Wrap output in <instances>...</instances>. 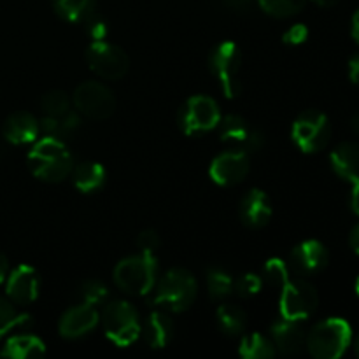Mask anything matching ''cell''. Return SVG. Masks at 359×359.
<instances>
[{
	"instance_id": "12",
	"label": "cell",
	"mask_w": 359,
	"mask_h": 359,
	"mask_svg": "<svg viewBox=\"0 0 359 359\" xmlns=\"http://www.w3.org/2000/svg\"><path fill=\"white\" fill-rule=\"evenodd\" d=\"M221 142L233 149H242L248 154L256 153L265 146V133L249 125L242 116L228 114L219 119L217 125Z\"/></svg>"
},
{
	"instance_id": "4",
	"label": "cell",
	"mask_w": 359,
	"mask_h": 359,
	"mask_svg": "<svg viewBox=\"0 0 359 359\" xmlns=\"http://www.w3.org/2000/svg\"><path fill=\"white\" fill-rule=\"evenodd\" d=\"M353 340L349 323L340 318H330L312 326L307 332L305 347L318 359H337L344 356Z\"/></svg>"
},
{
	"instance_id": "45",
	"label": "cell",
	"mask_w": 359,
	"mask_h": 359,
	"mask_svg": "<svg viewBox=\"0 0 359 359\" xmlns=\"http://www.w3.org/2000/svg\"><path fill=\"white\" fill-rule=\"evenodd\" d=\"M351 128H353V132L359 135V112L358 114L353 116V119H351Z\"/></svg>"
},
{
	"instance_id": "15",
	"label": "cell",
	"mask_w": 359,
	"mask_h": 359,
	"mask_svg": "<svg viewBox=\"0 0 359 359\" xmlns=\"http://www.w3.org/2000/svg\"><path fill=\"white\" fill-rule=\"evenodd\" d=\"M98 323H100V312H98V309L81 302V304L74 305L69 311L63 312L58 323V332L63 339L76 340L93 332L98 326Z\"/></svg>"
},
{
	"instance_id": "10",
	"label": "cell",
	"mask_w": 359,
	"mask_h": 359,
	"mask_svg": "<svg viewBox=\"0 0 359 359\" xmlns=\"http://www.w3.org/2000/svg\"><path fill=\"white\" fill-rule=\"evenodd\" d=\"M221 119L219 105L214 98L196 95L186 100L179 112V126L186 135H202L217 128Z\"/></svg>"
},
{
	"instance_id": "21",
	"label": "cell",
	"mask_w": 359,
	"mask_h": 359,
	"mask_svg": "<svg viewBox=\"0 0 359 359\" xmlns=\"http://www.w3.org/2000/svg\"><path fill=\"white\" fill-rule=\"evenodd\" d=\"M332 167L339 177L346 179L351 184L359 182V144H339L332 153Z\"/></svg>"
},
{
	"instance_id": "14",
	"label": "cell",
	"mask_w": 359,
	"mask_h": 359,
	"mask_svg": "<svg viewBox=\"0 0 359 359\" xmlns=\"http://www.w3.org/2000/svg\"><path fill=\"white\" fill-rule=\"evenodd\" d=\"M41 293V277L34 266L20 265L7 273L6 297L16 305L34 304Z\"/></svg>"
},
{
	"instance_id": "41",
	"label": "cell",
	"mask_w": 359,
	"mask_h": 359,
	"mask_svg": "<svg viewBox=\"0 0 359 359\" xmlns=\"http://www.w3.org/2000/svg\"><path fill=\"white\" fill-rule=\"evenodd\" d=\"M349 244H351V249H353L356 255H359V224L356 228H354L353 231H351V237H349Z\"/></svg>"
},
{
	"instance_id": "36",
	"label": "cell",
	"mask_w": 359,
	"mask_h": 359,
	"mask_svg": "<svg viewBox=\"0 0 359 359\" xmlns=\"http://www.w3.org/2000/svg\"><path fill=\"white\" fill-rule=\"evenodd\" d=\"M161 244L160 235L154 230H144L140 231L137 237V245H139L140 252H147V255H154Z\"/></svg>"
},
{
	"instance_id": "44",
	"label": "cell",
	"mask_w": 359,
	"mask_h": 359,
	"mask_svg": "<svg viewBox=\"0 0 359 359\" xmlns=\"http://www.w3.org/2000/svg\"><path fill=\"white\" fill-rule=\"evenodd\" d=\"M314 4H318L319 7H333L339 0H312Z\"/></svg>"
},
{
	"instance_id": "18",
	"label": "cell",
	"mask_w": 359,
	"mask_h": 359,
	"mask_svg": "<svg viewBox=\"0 0 359 359\" xmlns=\"http://www.w3.org/2000/svg\"><path fill=\"white\" fill-rule=\"evenodd\" d=\"M238 214H241V221L245 226L252 228V230H259V228L266 226L272 219V202H270L269 195L265 191L255 188L245 193L244 198L241 200Z\"/></svg>"
},
{
	"instance_id": "9",
	"label": "cell",
	"mask_w": 359,
	"mask_h": 359,
	"mask_svg": "<svg viewBox=\"0 0 359 359\" xmlns=\"http://www.w3.org/2000/svg\"><path fill=\"white\" fill-rule=\"evenodd\" d=\"M86 63L91 72L107 81H118L128 74L130 58L119 46L107 41H93L86 49Z\"/></svg>"
},
{
	"instance_id": "17",
	"label": "cell",
	"mask_w": 359,
	"mask_h": 359,
	"mask_svg": "<svg viewBox=\"0 0 359 359\" xmlns=\"http://www.w3.org/2000/svg\"><path fill=\"white\" fill-rule=\"evenodd\" d=\"M304 321H294V319L280 318L270 328V339L276 346L277 353L283 356H297L305 349V340H307V332H305Z\"/></svg>"
},
{
	"instance_id": "28",
	"label": "cell",
	"mask_w": 359,
	"mask_h": 359,
	"mask_svg": "<svg viewBox=\"0 0 359 359\" xmlns=\"http://www.w3.org/2000/svg\"><path fill=\"white\" fill-rule=\"evenodd\" d=\"M235 279L226 272V270L219 269V266H212L207 270V287H209V294L217 302L226 300L228 297L233 294Z\"/></svg>"
},
{
	"instance_id": "39",
	"label": "cell",
	"mask_w": 359,
	"mask_h": 359,
	"mask_svg": "<svg viewBox=\"0 0 359 359\" xmlns=\"http://www.w3.org/2000/svg\"><path fill=\"white\" fill-rule=\"evenodd\" d=\"M349 77H351V81H353L354 84H358V86H359V55L354 56V58H351V62H349Z\"/></svg>"
},
{
	"instance_id": "40",
	"label": "cell",
	"mask_w": 359,
	"mask_h": 359,
	"mask_svg": "<svg viewBox=\"0 0 359 359\" xmlns=\"http://www.w3.org/2000/svg\"><path fill=\"white\" fill-rule=\"evenodd\" d=\"M351 209L359 216V182H354L353 191H351Z\"/></svg>"
},
{
	"instance_id": "34",
	"label": "cell",
	"mask_w": 359,
	"mask_h": 359,
	"mask_svg": "<svg viewBox=\"0 0 359 359\" xmlns=\"http://www.w3.org/2000/svg\"><path fill=\"white\" fill-rule=\"evenodd\" d=\"M263 287L262 276L256 273H242L241 277L235 279L233 293H237L241 298H252L258 294Z\"/></svg>"
},
{
	"instance_id": "47",
	"label": "cell",
	"mask_w": 359,
	"mask_h": 359,
	"mask_svg": "<svg viewBox=\"0 0 359 359\" xmlns=\"http://www.w3.org/2000/svg\"><path fill=\"white\" fill-rule=\"evenodd\" d=\"M356 293H358V297H359V277H358V280H356Z\"/></svg>"
},
{
	"instance_id": "5",
	"label": "cell",
	"mask_w": 359,
	"mask_h": 359,
	"mask_svg": "<svg viewBox=\"0 0 359 359\" xmlns=\"http://www.w3.org/2000/svg\"><path fill=\"white\" fill-rule=\"evenodd\" d=\"M100 323L107 339L118 347L132 346L142 332L139 312L125 300L105 302L100 311Z\"/></svg>"
},
{
	"instance_id": "32",
	"label": "cell",
	"mask_w": 359,
	"mask_h": 359,
	"mask_svg": "<svg viewBox=\"0 0 359 359\" xmlns=\"http://www.w3.org/2000/svg\"><path fill=\"white\" fill-rule=\"evenodd\" d=\"M256 2L269 16L284 20L302 13L307 0H256Z\"/></svg>"
},
{
	"instance_id": "31",
	"label": "cell",
	"mask_w": 359,
	"mask_h": 359,
	"mask_svg": "<svg viewBox=\"0 0 359 359\" xmlns=\"http://www.w3.org/2000/svg\"><path fill=\"white\" fill-rule=\"evenodd\" d=\"M28 321H30L28 316L21 314L14 302L7 297H0V339L18 326H25Z\"/></svg>"
},
{
	"instance_id": "35",
	"label": "cell",
	"mask_w": 359,
	"mask_h": 359,
	"mask_svg": "<svg viewBox=\"0 0 359 359\" xmlns=\"http://www.w3.org/2000/svg\"><path fill=\"white\" fill-rule=\"evenodd\" d=\"M81 23H84V30L90 35L91 41H105L109 34V23L105 21V18L102 14H98L97 11L90 14V16L84 18Z\"/></svg>"
},
{
	"instance_id": "37",
	"label": "cell",
	"mask_w": 359,
	"mask_h": 359,
	"mask_svg": "<svg viewBox=\"0 0 359 359\" xmlns=\"http://www.w3.org/2000/svg\"><path fill=\"white\" fill-rule=\"evenodd\" d=\"M309 37V28L305 25L297 23V25H291L283 35V41L286 42L287 46H300L307 41Z\"/></svg>"
},
{
	"instance_id": "26",
	"label": "cell",
	"mask_w": 359,
	"mask_h": 359,
	"mask_svg": "<svg viewBox=\"0 0 359 359\" xmlns=\"http://www.w3.org/2000/svg\"><path fill=\"white\" fill-rule=\"evenodd\" d=\"M238 353L245 359H270L276 356L277 349L270 337L262 335V333H249L242 339Z\"/></svg>"
},
{
	"instance_id": "20",
	"label": "cell",
	"mask_w": 359,
	"mask_h": 359,
	"mask_svg": "<svg viewBox=\"0 0 359 359\" xmlns=\"http://www.w3.org/2000/svg\"><path fill=\"white\" fill-rule=\"evenodd\" d=\"M175 333L174 319L168 316L167 311L158 309V311L151 312L142 323V332L140 335L144 337L147 346L151 349H165L168 344L172 342Z\"/></svg>"
},
{
	"instance_id": "6",
	"label": "cell",
	"mask_w": 359,
	"mask_h": 359,
	"mask_svg": "<svg viewBox=\"0 0 359 359\" xmlns=\"http://www.w3.org/2000/svg\"><path fill=\"white\" fill-rule=\"evenodd\" d=\"M72 105L83 118L104 121L114 114L118 102L107 84L90 79L74 90Z\"/></svg>"
},
{
	"instance_id": "30",
	"label": "cell",
	"mask_w": 359,
	"mask_h": 359,
	"mask_svg": "<svg viewBox=\"0 0 359 359\" xmlns=\"http://www.w3.org/2000/svg\"><path fill=\"white\" fill-rule=\"evenodd\" d=\"M39 104H41V111L44 112V116H53V118L67 114L70 109H74L72 98L62 90L46 91L41 97Z\"/></svg>"
},
{
	"instance_id": "25",
	"label": "cell",
	"mask_w": 359,
	"mask_h": 359,
	"mask_svg": "<svg viewBox=\"0 0 359 359\" xmlns=\"http://www.w3.org/2000/svg\"><path fill=\"white\" fill-rule=\"evenodd\" d=\"M217 326L221 332L228 337L242 335L248 328V314L241 305L223 304L217 307L216 312Z\"/></svg>"
},
{
	"instance_id": "42",
	"label": "cell",
	"mask_w": 359,
	"mask_h": 359,
	"mask_svg": "<svg viewBox=\"0 0 359 359\" xmlns=\"http://www.w3.org/2000/svg\"><path fill=\"white\" fill-rule=\"evenodd\" d=\"M7 273H9V262H7L6 256H4L2 252H0V284H2L4 280H6Z\"/></svg>"
},
{
	"instance_id": "19",
	"label": "cell",
	"mask_w": 359,
	"mask_h": 359,
	"mask_svg": "<svg viewBox=\"0 0 359 359\" xmlns=\"http://www.w3.org/2000/svg\"><path fill=\"white\" fill-rule=\"evenodd\" d=\"M39 133H41V121L27 111L13 112L2 126L4 139L14 146H27L35 142Z\"/></svg>"
},
{
	"instance_id": "27",
	"label": "cell",
	"mask_w": 359,
	"mask_h": 359,
	"mask_svg": "<svg viewBox=\"0 0 359 359\" xmlns=\"http://www.w3.org/2000/svg\"><path fill=\"white\" fill-rule=\"evenodd\" d=\"M53 7L62 20L81 23L97 11V0H53Z\"/></svg>"
},
{
	"instance_id": "22",
	"label": "cell",
	"mask_w": 359,
	"mask_h": 359,
	"mask_svg": "<svg viewBox=\"0 0 359 359\" xmlns=\"http://www.w3.org/2000/svg\"><path fill=\"white\" fill-rule=\"evenodd\" d=\"M46 354V346L39 337L30 333H20L6 340L0 349V356L11 359H37Z\"/></svg>"
},
{
	"instance_id": "33",
	"label": "cell",
	"mask_w": 359,
	"mask_h": 359,
	"mask_svg": "<svg viewBox=\"0 0 359 359\" xmlns=\"http://www.w3.org/2000/svg\"><path fill=\"white\" fill-rule=\"evenodd\" d=\"M79 298L84 304H90L93 307L104 305L109 298V290L102 280L88 279L79 286Z\"/></svg>"
},
{
	"instance_id": "38",
	"label": "cell",
	"mask_w": 359,
	"mask_h": 359,
	"mask_svg": "<svg viewBox=\"0 0 359 359\" xmlns=\"http://www.w3.org/2000/svg\"><path fill=\"white\" fill-rule=\"evenodd\" d=\"M219 2L221 6H224L230 11H235V13H245V11H249L255 6L256 0H219Z\"/></svg>"
},
{
	"instance_id": "2",
	"label": "cell",
	"mask_w": 359,
	"mask_h": 359,
	"mask_svg": "<svg viewBox=\"0 0 359 359\" xmlns=\"http://www.w3.org/2000/svg\"><path fill=\"white\" fill-rule=\"evenodd\" d=\"M153 302L158 309L167 312H184L195 304L198 294V283L186 269H170L158 277L154 284Z\"/></svg>"
},
{
	"instance_id": "23",
	"label": "cell",
	"mask_w": 359,
	"mask_h": 359,
	"mask_svg": "<svg viewBox=\"0 0 359 359\" xmlns=\"http://www.w3.org/2000/svg\"><path fill=\"white\" fill-rule=\"evenodd\" d=\"M72 184L81 193H97L105 184V168L97 161H83V163L74 165L70 172Z\"/></svg>"
},
{
	"instance_id": "16",
	"label": "cell",
	"mask_w": 359,
	"mask_h": 359,
	"mask_svg": "<svg viewBox=\"0 0 359 359\" xmlns=\"http://www.w3.org/2000/svg\"><path fill=\"white\" fill-rule=\"evenodd\" d=\"M328 249L319 241H305L290 255V266L300 276L309 277L323 272L328 266Z\"/></svg>"
},
{
	"instance_id": "29",
	"label": "cell",
	"mask_w": 359,
	"mask_h": 359,
	"mask_svg": "<svg viewBox=\"0 0 359 359\" xmlns=\"http://www.w3.org/2000/svg\"><path fill=\"white\" fill-rule=\"evenodd\" d=\"M263 286L270 290H283L290 283V266L279 258H272L265 263L262 272Z\"/></svg>"
},
{
	"instance_id": "3",
	"label": "cell",
	"mask_w": 359,
	"mask_h": 359,
	"mask_svg": "<svg viewBox=\"0 0 359 359\" xmlns=\"http://www.w3.org/2000/svg\"><path fill=\"white\" fill-rule=\"evenodd\" d=\"M114 284L130 297H146L158 280V262L154 255L139 252L121 259L114 269Z\"/></svg>"
},
{
	"instance_id": "46",
	"label": "cell",
	"mask_w": 359,
	"mask_h": 359,
	"mask_svg": "<svg viewBox=\"0 0 359 359\" xmlns=\"http://www.w3.org/2000/svg\"><path fill=\"white\" fill-rule=\"evenodd\" d=\"M354 351H356V354L359 356V335L356 337V340H354Z\"/></svg>"
},
{
	"instance_id": "7",
	"label": "cell",
	"mask_w": 359,
	"mask_h": 359,
	"mask_svg": "<svg viewBox=\"0 0 359 359\" xmlns=\"http://www.w3.org/2000/svg\"><path fill=\"white\" fill-rule=\"evenodd\" d=\"M291 137L298 149H302L304 153H319L328 146L330 139H332V125H330L328 116L314 111V109L302 112L294 119Z\"/></svg>"
},
{
	"instance_id": "13",
	"label": "cell",
	"mask_w": 359,
	"mask_h": 359,
	"mask_svg": "<svg viewBox=\"0 0 359 359\" xmlns=\"http://www.w3.org/2000/svg\"><path fill=\"white\" fill-rule=\"evenodd\" d=\"M251 170L249 154L242 149L230 147L224 153L217 154L209 168L210 179L219 186H235L244 181Z\"/></svg>"
},
{
	"instance_id": "24",
	"label": "cell",
	"mask_w": 359,
	"mask_h": 359,
	"mask_svg": "<svg viewBox=\"0 0 359 359\" xmlns=\"http://www.w3.org/2000/svg\"><path fill=\"white\" fill-rule=\"evenodd\" d=\"M81 125H83V116L76 109H70L67 114L58 116V118L44 116V119L41 121V132L48 137L65 140L67 137L74 135L81 128Z\"/></svg>"
},
{
	"instance_id": "43",
	"label": "cell",
	"mask_w": 359,
	"mask_h": 359,
	"mask_svg": "<svg viewBox=\"0 0 359 359\" xmlns=\"http://www.w3.org/2000/svg\"><path fill=\"white\" fill-rule=\"evenodd\" d=\"M353 37H354V41L359 44V9L353 16Z\"/></svg>"
},
{
	"instance_id": "1",
	"label": "cell",
	"mask_w": 359,
	"mask_h": 359,
	"mask_svg": "<svg viewBox=\"0 0 359 359\" xmlns=\"http://www.w3.org/2000/svg\"><path fill=\"white\" fill-rule=\"evenodd\" d=\"M28 168L32 174L44 182H62L70 177L74 165V156L67 149L65 142L56 137L44 135L37 139L28 153Z\"/></svg>"
},
{
	"instance_id": "8",
	"label": "cell",
	"mask_w": 359,
	"mask_h": 359,
	"mask_svg": "<svg viewBox=\"0 0 359 359\" xmlns=\"http://www.w3.org/2000/svg\"><path fill=\"white\" fill-rule=\"evenodd\" d=\"M209 65L214 76L219 81L221 88H223L224 97H238L242 91V83L238 79L242 65L241 48L231 41L221 42L210 53Z\"/></svg>"
},
{
	"instance_id": "11",
	"label": "cell",
	"mask_w": 359,
	"mask_h": 359,
	"mask_svg": "<svg viewBox=\"0 0 359 359\" xmlns=\"http://www.w3.org/2000/svg\"><path fill=\"white\" fill-rule=\"evenodd\" d=\"M319 294L314 284L305 279H294L280 290V314L283 318L305 321L316 312Z\"/></svg>"
}]
</instances>
